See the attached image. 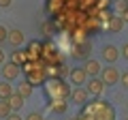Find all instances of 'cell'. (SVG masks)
Instances as JSON below:
<instances>
[{
  "mask_svg": "<svg viewBox=\"0 0 128 120\" xmlns=\"http://www.w3.org/2000/svg\"><path fill=\"white\" fill-rule=\"evenodd\" d=\"M100 79L105 82V86L120 84V71L115 67H105V69H100Z\"/></svg>",
  "mask_w": 128,
  "mask_h": 120,
  "instance_id": "obj_1",
  "label": "cell"
},
{
  "mask_svg": "<svg viewBox=\"0 0 128 120\" xmlns=\"http://www.w3.org/2000/svg\"><path fill=\"white\" fill-rule=\"evenodd\" d=\"M86 90L92 94V97H100L102 90H105V82H102L100 77H96V75H94V77H90L86 82Z\"/></svg>",
  "mask_w": 128,
  "mask_h": 120,
  "instance_id": "obj_2",
  "label": "cell"
},
{
  "mask_svg": "<svg viewBox=\"0 0 128 120\" xmlns=\"http://www.w3.org/2000/svg\"><path fill=\"white\" fill-rule=\"evenodd\" d=\"M88 97H90V92L86 90V86H75L73 90H70V101H73L75 105H86Z\"/></svg>",
  "mask_w": 128,
  "mask_h": 120,
  "instance_id": "obj_3",
  "label": "cell"
},
{
  "mask_svg": "<svg viewBox=\"0 0 128 120\" xmlns=\"http://www.w3.org/2000/svg\"><path fill=\"white\" fill-rule=\"evenodd\" d=\"M19 73H22V67L15 65V62H6V65L2 67V77H4L6 82H13V79H17Z\"/></svg>",
  "mask_w": 128,
  "mask_h": 120,
  "instance_id": "obj_4",
  "label": "cell"
},
{
  "mask_svg": "<svg viewBox=\"0 0 128 120\" xmlns=\"http://www.w3.org/2000/svg\"><path fill=\"white\" fill-rule=\"evenodd\" d=\"M68 77H70V84H75V86H81V84L88 82V73L83 67H75V69L68 71Z\"/></svg>",
  "mask_w": 128,
  "mask_h": 120,
  "instance_id": "obj_5",
  "label": "cell"
},
{
  "mask_svg": "<svg viewBox=\"0 0 128 120\" xmlns=\"http://www.w3.org/2000/svg\"><path fill=\"white\" fill-rule=\"evenodd\" d=\"M83 69H86V73H88V77H94V75H100V62L98 60H94V58H86V62H83Z\"/></svg>",
  "mask_w": 128,
  "mask_h": 120,
  "instance_id": "obj_6",
  "label": "cell"
},
{
  "mask_svg": "<svg viewBox=\"0 0 128 120\" xmlns=\"http://www.w3.org/2000/svg\"><path fill=\"white\" fill-rule=\"evenodd\" d=\"M24 39H26V37H24L22 30H19V28H13V30H9V37H6V41H9L13 47H19V45L24 43Z\"/></svg>",
  "mask_w": 128,
  "mask_h": 120,
  "instance_id": "obj_7",
  "label": "cell"
},
{
  "mask_svg": "<svg viewBox=\"0 0 128 120\" xmlns=\"http://www.w3.org/2000/svg\"><path fill=\"white\" fill-rule=\"evenodd\" d=\"M118 56H120V51H118L115 45H105L102 47V58H105L109 65H113L115 60H118Z\"/></svg>",
  "mask_w": 128,
  "mask_h": 120,
  "instance_id": "obj_8",
  "label": "cell"
},
{
  "mask_svg": "<svg viewBox=\"0 0 128 120\" xmlns=\"http://www.w3.org/2000/svg\"><path fill=\"white\" fill-rule=\"evenodd\" d=\"M41 51H43V43L41 41H30V45H28V60L38 58Z\"/></svg>",
  "mask_w": 128,
  "mask_h": 120,
  "instance_id": "obj_9",
  "label": "cell"
},
{
  "mask_svg": "<svg viewBox=\"0 0 128 120\" xmlns=\"http://www.w3.org/2000/svg\"><path fill=\"white\" fill-rule=\"evenodd\" d=\"M122 28H124L122 15H111V19H109V30L118 34V32H122Z\"/></svg>",
  "mask_w": 128,
  "mask_h": 120,
  "instance_id": "obj_10",
  "label": "cell"
},
{
  "mask_svg": "<svg viewBox=\"0 0 128 120\" xmlns=\"http://www.w3.org/2000/svg\"><path fill=\"white\" fill-rule=\"evenodd\" d=\"M11 62H15V65L24 67L28 62V51H22V49H15L13 54H11Z\"/></svg>",
  "mask_w": 128,
  "mask_h": 120,
  "instance_id": "obj_11",
  "label": "cell"
},
{
  "mask_svg": "<svg viewBox=\"0 0 128 120\" xmlns=\"http://www.w3.org/2000/svg\"><path fill=\"white\" fill-rule=\"evenodd\" d=\"M49 107H51V111H56V114H64V111H66V99H51Z\"/></svg>",
  "mask_w": 128,
  "mask_h": 120,
  "instance_id": "obj_12",
  "label": "cell"
},
{
  "mask_svg": "<svg viewBox=\"0 0 128 120\" xmlns=\"http://www.w3.org/2000/svg\"><path fill=\"white\" fill-rule=\"evenodd\" d=\"M9 105H11V109L13 111H17V109H22V105H24V97L19 92H13L9 97Z\"/></svg>",
  "mask_w": 128,
  "mask_h": 120,
  "instance_id": "obj_13",
  "label": "cell"
},
{
  "mask_svg": "<svg viewBox=\"0 0 128 120\" xmlns=\"http://www.w3.org/2000/svg\"><path fill=\"white\" fill-rule=\"evenodd\" d=\"M32 88H34V86H32V84L28 82V79H24V82H22V84H19V86H17V92L22 94L24 99H28V97H30V94H32Z\"/></svg>",
  "mask_w": 128,
  "mask_h": 120,
  "instance_id": "obj_14",
  "label": "cell"
},
{
  "mask_svg": "<svg viewBox=\"0 0 128 120\" xmlns=\"http://www.w3.org/2000/svg\"><path fill=\"white\" fill-rule=\"evenodd\" d=\"M11 94H13V88H11V84L4 79V82L0 84V99H9Z\"/></svg>",
  "mask_w": 128,
  "mask_h": 120,
  "instance_id": "obj_15",
  "label": "cell"
},
{
  "mask_svg": "<svg viewBox=\"0 0 128 120\" xmlns=\"http://www.w3.org/2000/svg\"><path fill=\"white\" fill-rule=\"evenodd\" d=\"M11 105H9V99H0V118H6L11 114Z\"/></svg>",
  "mask_w": 128,
  "mask_h": 120,
  "instance_id": "obj_16",
  "label": "cell"
},
{
  "mask_svg": "<svg viewBox=\"0 0 128 120\" xmlns=\"http://www.w3.org/2000/svg\"><path fill=\"white\" fill-rule=\"evenodd\" d=\"M126 9H128V0H115V5H113V11H115L118 15H122Z\"/></svg>",
  "mask_w": 128,
  "mask_h": 120,
  "instance_id": "obj_17",
  "label": "cell"
},
{
  "mask_svg": "<svg viewBox=\"0 0 128 120\" xmlns=\"http://www.w3.org/2000/svg\"><path fill=\"white\" fill-rule=\"evenodd\" d=\"M41 32L45 34V37H49V34H51V24H49V22H45V24L41 26Z\"/></svg>",
  "mask_w": 128,
  "mask_h": 120,
  "instance_id": "obj_18",
  "label": "cell"
},
{
  "mask_svg": "<svg viewBox=\"0 0 128 120\" xmlns=\"http://www.w3.org/2000/svg\"><path fill=\"white\" fill-rule=\"evenodd\" d=\"M120 84H122L124 88H128V71H124V73H120Z\"/></svg>",
  "mask_w": 128,
  "mask_h": 120,
  "instance_id": "obj_19",
  "label": "cell"
},
{
  "mask_svg": "<svg viewBox=\"0 0 128 120\" xmlns=\"http://www.w3.org/2000/svg\"><path fill=\"white\" fill-rule=\"evenodd\" d=\"M56 73L62 77V75H68V69H66V65H58V69H56Z\"/></svg>",
  "mask_w": 128,
  "mask_h": 120,
  "instance_id": "obj_20",
  "label": "cell"
},
{
  "mask_svg": "<svg viewBox=\"0 0 128 120\" xmlns=\"http://www.w3.org/2000/svg\"><path fill=\"white\" fill-rule=\"evenodd\" d=\"M24 120H43V116L38 114V111H32V114H28Z\"/></svg>",
  "mask_w": 128,
  "mask_h": 120,
  "instance_id": "obj_21",
  "label": "cell"
},
{
  "mask_svg": "<svg viewBox=\"0 0 128 120\" xmlns=\"http://www.w3.org/2000/svg\"><path fill=\"white\" fill-rule=\"evenodd\" d=\"M6 37H9V30H6L4 26H0V43H4Z\"/></svg>",
  "mask_w": 128,
  "mask_h": 120,
  "instance_id": "obj_22",
  "label": "cell"
},
{
  "mask_svg": "<svg viewBox=\"0 0 128 120\" xmlns=\"http://www.w3.org/2000/svg\"><path fill=\"white\" fill-rule=\"evenodd\" d=\"M6 120H24V118H22V116L17 114V111H11V114L6 116Z\"/></svg>",
  "mask_w": 128,
  "mask_h": 120,
  "instance_id": "obj_23",
  "label": "cell"
},
{
  "mask_svg": "<svg viewBox=\"0 0 128 120\" xmlns=\"http://www.w3.org/2000/svg\"><path fill=\"white\" fill-rule=\"evenodd\" d=\"M122 56H124V58L128 60V41H126V43L122 45Z\"/></svg>",
  "mask_w": 128,
  "mask_h": 120,
  "instance_id": "obj_24",
  "label": "cell"
},
{
  "mask_svg": "<svg viewBox=\"0 0 128 120\" xmlns=\"http://www.w3.org/2000/svg\"><path fill=\"white\" fill-rule=\"evenodd\" d=\"M11 2H13V0H0V7L6 9V7H11Z\"/></svg>",
  "mask_w": 128,
  "mask_h": 120,
  "instance_id": "obj_25",
  "label": "cell"
},
{
  "mask_svg": "<svg viewBox=\"0 0 128 120\" xmlns=\"http://www.w3.org/2000/svg\"><path fill=\"white\" fill-rule=\"evenodd\" d=\"M122 19H124V24H128V9L122 13Z\"/></svg>",
  "mask_w": 128,
  "mask_h": 120,
  "instance_id": "obj_26",
  "label": "cell"
},
{
  "mask_svg": "<svg viewBox=\"0 0 128 120\" xmlns=\"http://www.w3.org/2000/svg\"><path fill=\"white\" fill-rule=\"evenodd\" d=\"M0 65H4V51L0 49Z\"/></svg>",
  "mask_w": 128,
  "mask_h": 120,
  "instance_id": "obj_27",
  "label": "cell"
},
{
  "mask_svg": "<svg viewBox=\"0 0 128 120\" xmlns=\"http://www.w3.org/2000/svg\"><path fill=\"white\" fill-rule=\"evenodd\" d=\"M126 120H128V118H126Z\"/></svg>",
  "mask_w": 128,
  "mask_h": 120,
  "instance_id": "obj_28",
  "label": "cell"
}]
</instances>
